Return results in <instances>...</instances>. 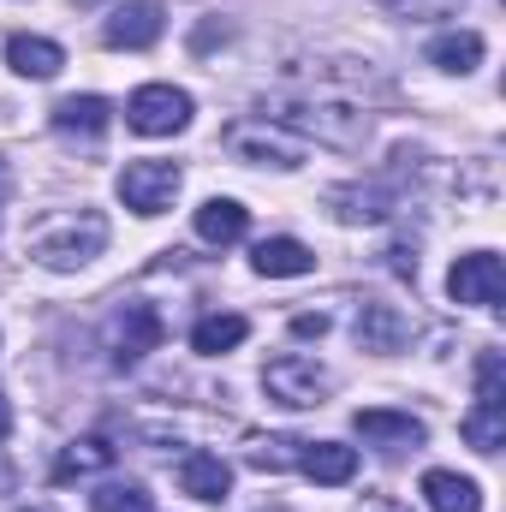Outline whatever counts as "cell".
<instances>
[{
    "label": "cell",
    "instance_id": "1",
    "mask_svg": "<svg viewBox=\"0 0 506 512\" xmlns=\"http://www.w3.org/2000/svg\"><path fill=\"white\" fill-rule=\"evenodd\" d=\"M262 126H292L310 131L316 143L358 149L370 137V114L346 96H274V102H262Z\"/></svg>",
    "mask_w": 506,
    "mask_h": 512
},
{
    "label": "cell",
    "instance_id": "2",
    "mask_svg": "<svg viewBox=\"0 0 506 512\" xmlns=\"http://www.w3.org/2000/svg\"><path fill=\"white\" fill-rule=\"evenodd\" d=\"M108 245V221L96 209H78V215H54L30 233V256L42 268H84L90 256H102Z\"/></svg>",
    "mask_w": 506,
    "mask_h": 512
},
{
    "label": "cell",
    "instance_id": "3",
    "mask_svg": "<svg viewBox=\"0 0 506 512\" xmlns=\"http://www.w3.org/2000/svg\"><path fill=\"white\" fill-rule=\"evenodd\" d=\"M179 185H185L179 161H131L126 173H120V197H126L131 215H161V209H173Z\"/></svg>",
    "mask_w": 506,
    "mask_h": 512
},
{
    "label": "cell",
    "instance_id": "4",
    "mask_svg": "<svg viewBox=\"0 0 506 512\" xmlns=\"http://www.w3.org/2000/svg\"><path fill=\"white\" fill-rule=\"evenodd\" d=\"M126 120H131V131H143V137H173V131L191 126V96L173 90V84H143L126 102Z\"/></svg>",
    "mask_w": 506,
    "mask_h": 512
},
{
    "label": "cell",
    "instance_id": "5",
    "mask_svg": "<svg viewBox=\"0 0 506 512\" xmlns=\"http://www.w3.org/2000/svg\"><path fill=\"white\" fill-rule=\"evenodd\" d=\"M447 292H453V304H483V310H495L506 298V268L495 251H471L453 262V274H447Z\"/></svg>",
    "mask_w": 506,
    "mask_h": 512
},
{
    "label": "cell",
    "instance_id": "6",
    "mask_svg": "<svg viewBox=\"0 0 506 512\" xmlns=\"http://www.w3.org/2000/svg\"><path fill=\"white\" fill-rule=\"evenodd\" d=\"M262 387H268V399H274V405H292V411H304V405H322L328 376H322L310 358H274V364L262 370Z\"/></svg>",
    "mask_w": 506,
    "mask_h": 512
},
{
    "label": "cell",
    "instance_id": "7",
    "mask_svg": "<svg viewBox=\"0 0 506 512\" xmlns=\"http://www.w3.org/2000/svg\"><path fill=\"white\" fill-rule=\"evenodd\" d=\"M161 30H167V6H161V0H126V6L108 18L102 42H108V48H155Z\"/></svg>",
    "mask_w": 506,
    "mask_h": 512
},
{
    "label": "cell",
    "instance_id": "8",
    "mask_svg": "<svg viewBox=\"0 0 506 512\" xmlns=\"http://www.w3.org/2000/svg\"><path fill=\"white\" fill-rule=\"evenodd\" d=\"M227 155L233 161H256V167H298L304 161V143L274 137L268 126H233L227 131Z\"/></svg>",
    "mask_w": 506,
    "mask_h": 512
},
{
    "label": "cell",
    "instance_id": "9",
    "mask_svg": "<svg viewBox=\"0 0 506 512\" xmlns=\"http://www.w3.org/2000/svg\"><path fill=\"white\" fill-rule=\"evenodd\" d=\"M161 334H167V322H161L155 304H126V316H120V328H114V364H120V370L137 364L143 352L161 346Z\"/></svg>",
    "mask_w": 506,
    "mask_h": 512
},
{
    "label": "cell",
    "instance_id": "10",
    "mask_svg": "<svg viewBox=\"0 0 506 512\" xmlns=\"http://www.w3.org/2000/svg\"><path fill=\"white\" fill-rule=\"evenodd\" d=\"M298 471L322 489H340L358 477V447H340V441H298Z\"/></svg>",
    "mask_w": 506,
    "mask_h": 512
},
{
    "label": "cell",
    "instance_id": "11",
    "mask_svg": "<svg viewBox=\"0 0 506 512\" xmlns=\"http://www.w3.org/2000/svg\"><path fill=\"white\" fill-rule=\"evenodd\" d=\"M352 429H358L370 447H387V453H399V447H423V435H429L411 411H358Z\"/></svg>",
    "mask_w": 506,
    "mask_h": 512
},
{
    "label": "cell",
    "instance_id": "12",
    "mask_svg": "<svg viewBox=\"0 0 506 512\" xmlns=\"http://www.w3.org/2000/svg\"><path fill=\"white\" fill-rule=\"evenodd\" d=\"M6 66L18 72V78H54L60 66H66V48L60 42H48V36H12L6 42Z\"/></svg>",
    "mask_w": 506,
    "mask_h": 512
},
{
    "label": "cell",
    "instance_id": "13",
    "mask_svg": "<svg viewBox=\"0 0 506 512\" xmlns=\"http://www.w3.org/2000/svg\"><path fill=\"white\" fill-rule=\"evenodd\" d=\"M245 227H251V209L233 203V197H209V203L197 209V239H203V245H239Z\"/></svg>",
    "mask_w": 506,
    "mask_h": 512
},
{
    "label": "cell",
    "instance_id": "14",
    "mask_svg": "<svg viewBox=\"0 0 506 512\" xmlns=\"http://www.w3.org/2000/svg\"><path fill=\"white\" fill-rule=\"evenodd\" d=\"M405 340H411V322L393 304H364L358 310V346L364 352H399Z\"/></svg>",
    "mask_w": 506,
    "mask_h": 512
},
{
    "label": "cell",
    "instance_id": "15",
    "mask_svg": "<svg viewBox=\"0 0 506 512\" xmlns=\"http://www.w3.org/2000/svg\"><path fill=\"white\" fill-rule=\"evenodd\" d=\"M423 501L429 512H483V489L459 471H423Z\"/></svg>",
    "mask_w": 506,
    "mask_h": 512
},
{
    "label": "cell",
    "instance_id": "16",
    "mask_svg": "<svg viewBox=\"0 0 506 512\" xmlns=\"http://www.w3.org/2000/svg\"><path fill=\"white\" fill-rule=\"evenodd\" d=\"M179 489L197 495V501H227L233 471H227L215 453H185V459H179Z\"/></svg>",
    "mask_w": 506,
    "mask_h": 512
},
{
    "label": "cell",
    "instance_id": "17",
    "mask_svg": "<svg viewBox=\"0 0 506 512\" xmlns=\"http://www.w3.org/2000/svg\"><path fill=\"white\" fill-rule=\"evenodd\" d=\"M54 131H66V137H102L108 120H114V108L102 102V96H66V102H54Z\"/></svg>",
    "mask_w": 506,
    "mask_h": 512
},
{
    "label": "cell",
    "instance_id": "18",
    "mask_svg": "<svg viewBox=\"0 0 506 512\" xmlns=\"http://www.w3.org/2000/svg\"><path fill=\"white\" fill-rule=\"evenodd\" d=\"M429 66H435V72H459V78L477 72V66H483V36H477V30H447V36H435V42H429Z\"/></svg>",
    "mask_w": 506,
    "mask_h": 512
},
{
    "label": "cell",
    "instance_id": "19",
    "mask_svg": "<svg viewBox=\"0 0 506 512\" xmlns=\"http://www.w3.org/2000/svg\"><path fill=\"white\" fill-rule=\"evenodd\" d=\"M114 459H120V447H114V441H102V435H84V441H72V447L54 459V483H72V477L108 471Z\"/></svg>",
    "mask_w": 506,
    "mask_h": 512
},
{
    "label": "cell",
    "instance_id": "20",
    "mask_svg": "<svg viewBox=\"0 0 506 512\" xmlns=\"http://www.w3.org/2000/svg\"><path fill=\"white\" fill-rule=\"evenodd\" d=\"M251 262H256V274H268V280H292V274H310L316 268L310 245H298V239H262Z\"/></svg>",
    "mask_w": 506,
    "mask_h": 512
},
{
    "label": "cell",
    "instance_id": "21",
    "mask_svg": "<svg viewBox=\"0 0 506 512\" xmlns=\"http://www.w3.org/2000/svg\"><path fill=\"white\" fill-rule=\"evenodd\" d=\"M245 334H251V322H245V316H203V322L191 328V352L221 358V352L245 346Z\"/></svg>",
    "mask_w": 506,
    "mask_h": 512
},
{
    "label": "cell",
    "instance_id": "22",
    "mask_svg": "<svg viewBox=\"0 0 506 512\" xmlns=\"http://www.w3.org/2000/svg\"><path fill=\"white\" fill-rule=\"evenodd\" d=\"M334 203V215L340 221H381L393 203H387V191H376V185H346V191H334L328 197Z\"/></svg>",
    "mask_w": 506,
    "mask_h": 512
},
{
    "label": "cell",
    "instance_id": "23",
    "mask_svg": "<svg viewBox=\"0 0 506 512\" xmlns=\"http://www.w3.org/2000/svg\"><path fill=\"white\" fill-rule=\"evenodd\" d=\"M465 441L477 447V453H501L506 441V405H477V411H465Z\"/></svg>",
    "mask_w": 506,
    "mask_h": 512
},
{
    "label": "cell",
    "instance_id": "24",
    "mask_svg": "<svg viewBox=\"0 0 506 512\" xmlns=\"http://www.w3.org/2000/svg\"><path fill=\"white\" fill-rule=\"evenodd\" d=\"M90 507L96 512H149V489H137V483H102L90 495Z\"/></svg>",
    "mask_w": 506,
    "mask_h": 512
},
{
    "label": "cell",
    "instance_id": "25",
    "mask_svg": "<svg viewBox=\"0 0 506 512\" xmlns=\"http://www.w3.org/2000/svg\"><path fill=\"white\" fill-rule=\"evenodd\" d=\"M245 459H251L256 471H280V465H298V441H251V447H245Z\"/></svg>",
    "mask_w": 506,
    "mask_h": 512
},
{
    "label": "cell",
    "instance_id": "26",
    "mask_svg": "<svg viewBox=\"0 0 506 512\" xmlns=\"http://www.w3.org/2000/svg\"><path fill=\"white\" fill-rule=\"evenodd\" d=\"M477 405H506V387H501V352H483V358H477Z\"/></svg>",
    "mask_w": 506,
    "mask_h": 512
},
{
    "label": "cell",
    "instance_id": "27",
    "mask_svg": "<svg viewBox=\"0 0 506 512\" xmlns=\"http://www.w3.org/2000/svg\"><path fill=\"white\" fill-rule=\"evenodd\" d=\"M292 334H298V340H310V334L322 340V334H328V316H322V310H316V316H292Z\"/></svg>",
    "mask_w": 506,
    "mask_h": 512
},
{
    "label": "cell",
    "instance_id": "28",
    "mask_svg": "<svg viewBox=\"0 0 506 512\" xmlns=\"http://www.w3.org/2000/svg\"><path fill=\"white\" fill-rule=\"evenodd\" d=\"M387 256H393V274H411V280H417V256L405 251V245H393Z\"/></svg>",
    "mask_w": 506,
    "mask_h": 512
},
{
    "label": "cell",
    "instance_id": "29",
    "mask_svg": "<svg viewBox=\"0 0 506 512\" xmlns=\"http://www.w3.org/2000/svg\"><path fill=\"white\" fill-rule=\"evenodd\" d=\"M364 512H411V507H399L393 495H376V501H370V507H364Z\"/></svg>",
    "mask_w": 506,
    "mask_h": 512
},
{
    "label": "cell",
    "instance_id": "30",
    "mask_svg": "<svg viewBox=\"0 0 506 512\" xmlns=\"http://www.w3.org/2000/svg\"><path fill=\"white\" fill-rule=\"evenodd\" d=\"M12 483H18V471H12V465L0 459V495H12Z\"/></svg>",
    "mask_w": 506,
    "mask_h": 512
},
{
    "label": "cell",
    "instance_id": "31",
    "mask_svg": "<svg viewBox=\"0 0 506 512\" xmlns=\"http://www.w3.org/2000/svg\"><path fill=\"white\" fill-rule=\"evenodd\" d=\"M12 435V411H6V399H0V441Z\"/></svg>",
    "mask_w": 506,
    "mask_h": 512
},
{
    "label": "cell",
    "instance_id": "32",
    "mask_svg": "<svg viewBox=\"0 0 506 512\" xmlns=\"http://www.w3.org/2000/svg\"><path fill=\"white\" fill-rule=\"evenodd\" d=\"M12 512H54V507H12Z\"/></svg>",
    "mask_w": 506,
    "mask_h": 512
},
{
    "label": "cell",
    "instance_id": "33",
    "mask_svg": "<svg viewBox=\"0 0 506 512\" xmlns=\"http://www.w3.org/2000/svg\"><path fill=\"white\" fill-rule=\"evenodd\" d=\"M72 6H102V0H72Z\"/></svg>",
    "mask_w": 506,
    "mask_h": 512
}]
</instances>
